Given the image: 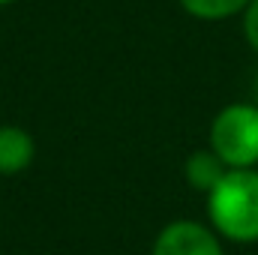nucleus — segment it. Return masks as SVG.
<instances>
[{
    "label": "nucleus",
    "instance_id": "nucleus-1",
    "mask_svg": "<svg viewBox=\"0 0 258 255\" xmlns=\"http://www.w3.org/2000/svg\"><path fill=\"white\" fill-rule=\"evenodd\" d=\"M210 228L231 243H258V168H228L204 195Z\"/></svg>",
    "mask_w": 258,
    "mask_h": 255
},
{
    "label": "nucleus",
    "instance_id": "nucleus-2",
    "mask_svg": "<svg viewBox=\"0 0 258 255\" xmlns=\"http://www.w3.org/2000/svg\"><path fill=\"white\" fill-rule=\"evenodd\" d=\"M207 147L228 168H258V102H228L216 111Z\"/></svg>",
    "mask_w": 258,
    "mask_h": 255
},
{
    "label": "nucleus",
    "instance_id": "nucleus-3",
    "mask_svg": "<svg viewBox=\"0 0 258 255\" xmlns=\"http://www.w3.org/2000/svg\"><path fill=\"white\" fill-rule=\"evenodd\" d=\"M150 255H225V249L210 222L204 225L198 219H174L156 234Z\"/></svg>",
    "mask_w": 258,
    "mask_h": 255
},
{
    "label": "nucleus",
    "instance_id": "nucleus-4",
    "mask_svg": "<svg viewBox=\"0 0 258 255\" xmlns=\"http://www.w3.org/2000/svg\"><path fill=\"white\" fill-rule=\"evenodd\" d=\"M36 159V141L27 129L15 123L0 126V177H15L27 171Z\"/></svg>",
    "mask_w": 258,
    "mask_h": 255
},
{
    "label": "nucleus",
    "instance_id": "nucleus-5",
    "mask_svg": "<svg viewBox=\"0 0 258 255\" xmlns=\"http://www.w3.org/2000/svg\"><path fill=\"white\" fill-rule=\"evenodd\" d=\"M225 171H228V165L213 153V147L195 150V153L186 156V162H183V177H186V183H189L192 189L204 192V195L222 180Z\"/></svg>",
    "mask_w": 258,
    "mask_h": 255
},
{
    "label": "nucleus",
    "instance_id": "nucleus-6",
    "mask_svg": "<svg viewBox=\"0 0 258 255\" xmlns=\"http://www.w3.org/2000/svg\"><path fill=\"white\" fill-rule=\"evenodd\" d=\"M186 15L198 21H225L234 15H243L249 0H177Z\"/></svg>",
    "mask_w": 258,
    "mask_h": 255
},
{
    "label": "nucleus",
    "instance_id": "nucleus-7",
    "mask_svg": "<svg viewBox=\"0 0 258 255\" xmlns=\"http://www.w3.org/2000/svg\"><path fill=\"white\" fill-rule=\"evenodd\" d=\"M243 36L258 54V0H249V6L243 9Z\"/></svg>",
    "mask_w": 258,
    "mask_h": 255
},
{
    "label": "nucleus",
    "instance_id": "nucleus-8",
    "mask_svg": "<svg viewBox=\"0 0 258 255\" xmlns=\"http://www.w3.org/2000/svg\"><path fill=\"white\" fill-rule=\"evenodd\" d=\"M9 3H15V0H0V6H9Z\"/></svg>",
    "mask_w": 258,
    "mask_h": 255
},
{
    "label": "nucleus",
    "instance_id": "nucleus-9",
    "mask_svg": "<svg viewBox=\"0 0 258 255\" xmlns=\"http://www.w3.org/2000/svg\"><path fill=\"white\" fill-rule=\"evenodd\" d=\"M255 93H258V81H255Z\"/></svg>",
    "mask_w": 258,
    "mask_h": 255
}]
</instances>
